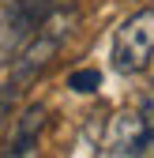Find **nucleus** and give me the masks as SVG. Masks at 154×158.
<instances>
[{"label":"nucleus","instance_id":"1","mask_svg":"<svg viewBox=\"0 0 154 158\" xmlns=\"http://www.w3.org/2000/svg\"><path fill=\"white\" fill-rule=\"evenodd\" d=\"M75 23H79V11H75V8H53L42 23H38L30 45L23 49V56L15 60V72H11V79L19 87L34 83V79L56 60V53L64 49V42H68V34L75 30Z\"/></svg>","mask_w":154,"mask_h":158},{"label":"nucleus","instance_id":"2","mask_svg":"<svg viewBox=\"0 0 154 158\" xmlns=\"http://www.w3.org/2000/svg\"><path fill=\"white\" fill-rule=\"evenodd\" d=\"M113 68L120 75H139L154 56V8L128 15L113 34Z\"/></svg>","mask_w":154,"mask_h":158},{"label":"nucleus","instance_id":"3","mask_svg":"<svg viewBox=\"0 0 154 158\" xmlns=\"http://www.w3.org/2000/svg\"><path fill=\"white\" fill-rule=\"evenodd\" d=\"M105 154H154V87L147 90L139 109L117 117Z\"/></svg>","mask_w":154,"mask_h":158},{"label":"nucleus","instance_id":"4","mask_svg":"<svg viewBox=\"0 0 154 158\" xmlns=\"http://www.w3.org/2000/svg\"><path fill=\"white\" fill-rule=\"evenodd\" d=\"M42 128H45V106H30L23 117H19V128H15V139H11L8 154H34Z\"/></svg>","mask_w":154,"mask_h":158},{"label":"nucleus","instance_id":"5","mask_svg":"<svg viewBox=\"0 0 154 158\" xmlns=\"http://www.w3.org/2000/svg\"><path fill=\"white\" fill-rule=\"evenodd\" d=\"M60 8V0H15L8 19H11V30L15 34H26V30H38V23L53 11Z\"/></svg>","mask_w":154,"mask_h":158},{"label":"nucleus","instance_id":"6","mask_svg":"<svg viewBox=\"0 0 154 158\" xmlns=\"http://www.w3.org/2000/svg\"><path fill=\"white\" fill-rule=\"evenodd\" d=\"M68 87H71L75 94H94V90L102 87V72H98V68H79V72L68 75Z\"/></svg>","mask_w":154,"mask_h":158}]
</instances>
